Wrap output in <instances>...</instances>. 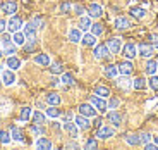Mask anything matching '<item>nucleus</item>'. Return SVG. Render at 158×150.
Returning <instances> with one entry per match:
<instances>
[{"mask_svg":"<svg viewBox=\"0 0 158 150\" xmlns=\"http://www.w3.org/2000/svg\"><path fill=\"white\" fill-rule=\"evenodd\" d=\"M0 9H2V12L7 14V16H14L17 12V2L16 0H2V2H0Z\"/></svg>","mask_w":158,"mask_h":150,"instance_id":"obj_1","label":"nucleus"},{"mask_svg":"<svg viewBox=\"0 0 158 150\" xmlns=\"http://www.w3.org/2000/svg\"><path fill=\"white\" fill-rule=\"evenodd\" d=\"M89 102L93 104V107H95L98 112H107V109H108V105H107V102H105V99L103 97H98V95H93L89 99Z\"/></svg>","mask_w":158,"mask_h":150,"instance_id":"obj_2","label":"nucleus"},{"mask_svg":"<svg viewBox=\"0 0 158 150\" xmlns=\"http://www.w3.org/2000/svg\"><path fill=\"white\" fill-rule=\"evenodd\" d=\"M95 59L102 60V59H108L110 57V50H108L107 43H102V45H96L95 47V52H93Z\"/></svg>","mask_w":158,"mask_h":150,"instance_id":"obj_3","label":"nucleus"},{"mask_svg":"<svg viewBox=\"0 0 158 150\" xmlns=\"http://www.w3.org/2000/svg\"><path fill=\"white\" fill-rule=\"evenodd\" d=\"M21 28H23V19L19 16H12L7 23V29L10 33H16V31H21Z\"/></svg>","mask_w":158,"mask_h":150,"instance_id":"obj_4","label":"nucleus"},{"mask_svg":"<svg viewBox=\"0 0 158 150\" xmlns=\"http://www.w3.org/2000/svg\"><path fill=\"white\" fill-rule=\"evenodd\" d=\"M114 135H115V130L112 126H100L98 131H96V138L107 140V138H110V136H114Z\"/></svg>","mask_w":158,"mask_h":150,"instance_id":"obj_5","label":"nucleus"},{"mask_svg":"<svg viewBox=\"0 0 158 150\" xmlns=\"http://www.w3.org/2000/svg\"><path fill=\"white\" fill-rule=\"evenodd\" d=\"M122 55L126 57V59H134L136 55H138V48H136L134 43H126L122 47Z\"/></svg>","mask_w":158,"mask_h":150,"instance_id":"obj_6","label":"nucleus"},{"mask_svg":"<svg viewBox=\"0 0 158 150\" xmlns=\"http://www.w3.org/2000/svg\"><path fill=\"white\" fill-rule=\"evenodd\" d=\"M79 114L86 116V117H95L96 116V109L93 107V104H81L79 105Z\"/></svg>","mask_w":158,"mask_h":150,"instance_id":"obj_7","label":"nucleus"},{"mask_svg":"<svg viewBox=\"0 0 158 150\" xmlns=\"http://www.w3.org/2000/svg\"><path fill=\"white\" fill-rule=\"evenodd\" d=\"M107 119H108V122H110L114 128H118L120 124H122V116L118 114L115 109H112V111L107 114Z\"/></svg>","mask_w":158,"mask_h":150,"instance_id":"obj_8","label":"nucleus"},{"mask_svg":"<svg viewBox=\"0 0 158 150\" xmlns=\"http://www.w3.org/2000/svg\"><path fill=\"white\" fill-rule=\"evenodd\" d=\"M107 47L110 50V54H118L122 50V42H120V38H110L107 42Z\"/></svg>","mask_w":158,"mask_h":150,"instance_id":"obj_9","label":"nucleus"},{"mask_svg":"<svg viewBox=\"0 0 158 150\" xmlns=\"http://www.w3.org/2000/svg\"><path fill=\"white\" fill-rule=\"evenodd\" d=\"M74 122L77 124V128H79V130H83V131H86V130H89V128H91L89 117H86V116H83V114H79L77 117L74 119Z\"/></svg>","mask_w":158,"mask_h":150,"instance_id":"obj_10","label":"nucleus"},{"mask_svg":"<svg viewBox=\"0 0 158 150\" xmlns=\"http://www.w3.org/2000/svg\"><path fill=\"white\" fill-rule=\"evenodd\" d=\"M138 50H139V55H141V57L150 59V57L153 55V52H155V47H153V45H150V43H141L138 47Z\"/></svg>","mask_w":158,"mask_h":150,"instance_id":"obj_11","label":"nucleus"},{"mask_svg":"<svg viewBox=\"0 0 158 150\" xmlns=\"http://www.w3.org/2000/svg\"><path fill=\"white\" fill-rule=\"evenodd\" d=\"M36 24H35V21H29L28 24H26V26H24V35H26V40H29V38H36Z\"/></svg>","mask_w":158,"mask_h":150,"instance_id":"obj_12","label":"nucleus"},{"mask_svg":"<svg viewBox=\"0 0 158 150\" xmlns=\"http://www.w3.org/2000/svg\"><path fill=\"white\" fill-rule=\"evenodd\" d=\"M102 14H103V9H102V5L100 4H91L89 7H88V16L93 19V17H102Z\"/></svg>","mask_w":158,"mask_h":150,"instance_id":"obj_13","label":"nucleus"},{"mask_svg":"<svg viewBox=\"0 0 158 150\" xmlns=\"http://www.w3.org/2000/svg\"><path fill=\"white\" fill-rule=\"evenodd\" d=\"M132 71H134V64L131 62V59L124 60L122 64H118V73H120V74H127V76H129Z\"/></svg>","mask_w":158,"mask_h":150,"instance_id":"obj_14","label":"nucleus"},{"mask_svg":"<svg viewBox=\"0 0 158 150\" xmlns=\"http://www.w3.org/2000/svg\"><path fill=\"white\" fill-rule=\"evenodd\" d=\"M64 130L67 131L72 138H76V136H77V133H79L77 124H76V122H72V121H64Z\"/></svg>","mask_w":158,"mask_h":150,"instance_id":"obj_15","label":"nucleus"},{"mask_svg":"<svg viewBox=\"0 0 158 150\" xmlns=\"http://www.w3.org/2000/svg\"><path fill=\"white\" fill-rule=\"evenodd\" d=\"M115 79H117V86L122 88V90H129L132 86V81L129 79L127 74H122V78H115Z\"/></svg>","mask_w":158,"mask_h":150,"instance_id":"obj_16","label":"nucleus"},{"mask_svg":"<svg viewBox=\"0 0 158 150\" xmlns=\"http://www.w3.org/2000/svg\"><path fill=\"white\" fill-rule=\"evenodd\" d=\"M103 74L107 76V78H112L115 79L118 74V66H114V64H110V66H105V69H103Z\"/></svg>","mask_w":158,"mask_h":150,"instance_id":"obj_17","label":"nucleus"},{"mask_svg":"<svg viewBox=\"0 0 158 150\" xmlns=\"http://www.w3.org/2000/svg\"><path fill=\"white\" fill-rule=\"evenodd\" d=\"M114 24H115V28L117 29H127L131 26V21L127 19V17H124V16H118Z\"/></svg>","mask_w":158,"mask_h":150,"instance_id":"obj_18","label":"nucleus"},{"mask_svg":"<svg viewBox=\"0 0 158 150\" xmlns=\"http://www.w3.org/2000/svg\"><path fill=\"white\" fill-rule=\"evenodd\" d=\"M14 81H16V74H14L12 69H10V71H4V73H2V83H4V85H7V86H9V85H12Z\"/></svg>","mask_w":158,"mask_h":150,"instance_id":"obj_19","label":"nucleus"},{"mask_svg":"<svg viewBox=\"0 0 158 150\" xmlns=\"http://www.w3.org/2000/svg\"><path fill=\"white\" fill-rule=\"evenodd\" d=\"M81 42H83V45H86V47H95L96 45V36L93 35V33H86V35H83Z\"/></svg>","mask_w":158,"mask_h":150,"instance_id":"obj_20","label":"nucleus"},{"mask_svg":"<svg viewBox=\"0 0 158 150\" xmlns=\"http://www.w3.org/2000/svg\"><path fill=\"white\" fill-rule=\"evenodd\" d=\"M10 136H12V140H16V142H24L23 130H19V128L14 126V124L10 126Z\"/></svg>","mask_w":158,"mask_h":150,"instance_id":"obj_21","label":"nucleus"},{"mask_svg":"<svg viewBox=\"0 0 158 150\" xmlns=\"http://www.w3.org/2000/svg\"><path fill=\"white\" fill-rule=\"evenodd\" d=\"M91 17L89 16H81V19H79V29H83V31H88V29H91Z\"/></svg>","mask_w":158,"mask_h":150,"instance_id":"obj_22","label":"nucleus"},{"mask_svg":"<svg viewBox=\"0 0 158 150\" xmlns=\"http://www.w3.org/2000/svg\"><path fill=\"white\" fill-rule=\"evenodd\" d=\"M129 14L132 17H136V19H143V17L146 16V11L143 7H131L129 9Z\"/></svg>","mask_w":158,"mask_h":150,"instance_id":"obj_23","label":"nucleus"},{"mask_svg":"<svg viewBox=\"0 0 158 150\" xmlns=\"http://www.w3.org/2000/svg\"><path fill=\"white\" fill-rule=\"evenodd\" d=\"M36 148H40V150H50L52 148V142L48 138H38L36 140Z\"/></svg>","mask_w":158,"mask_h":150,"instance_id":"obj_24","label":"nucleus"},{"mask_svg":"<svg viewBox=\"0 0 158 150\" xmlns=\"http://www.w3.org/2000/svg\"><path fill=\"white\" fill-rule=\"evenodd\" d=\"M144 69H146V73H148L150 76H151V74H156V71H158V62L150 57V60L146 62V67H144Z\"/></svg>","mask_w":158,"mask_h":150,"instance_id":"obj_25","label":"nucleus"},{"mask_svg":"<svg viewBox=\"0 0 158 150\" xmlns=\"http://www.w3.org/2000/svg\"><path fill=\"white\" fill-rule=\"evenodd\" d=\"M7 67H10L12 71H16V69L21 67V60L17 59L16 55H9L7 57Z\"/></svg>","mask_w":158,"mask_h":150,"instance_id":"obj_26","label":"nucleus"},{"mask_svg":"<svg viewBox=\"0 0 158 150\" xmlns=\"http://www.w3.org/2000/svg\"><path fill=\"white\" fill-rule=\"evenodd\" d=\"M12 42H14L17 47H23V45L26 43V35L21 33V31H16V33H14V36H12Z\"/></svg>","mask_w":158,"mask_h":150,"instance_id":"obj_27","label":"nucleus"},{"mask_svg":"<svg viewBox=\"0 0 158 150\" xmlns=\"http://www.w3.org/2000/svg\"><path fill=\"white\" fill-rule=\"evenodd\" d=\"M35 62L38 64V66H50V57H48L47 54H38V55L35 57Z\"/></svg>","mask_w":158,"mask_h":150,"instance_id":"obj_28","label":"nucleus"},{"mask_svg":"<svg viewBox=\"0 0 158 150\" xmlns=\"http://www.w3.org/2000/svg\"><path fill=\"white\" fill-rule=\"evenodd\" d=\"M81 38H83V35H81V29H71V31H69V42H72V43H77V42H81Z\"/></svg>","mask_w":158,"mask_h":150,"instance_id":"obj_29","label":"nucleus"},{"mask_svg":"<svg viewBox=\"0 0 158 150\" xmlns=\"http://www.w3.org/2000/svg\"><path fill=\"white\" fill-rule=\"evenodd\" d=\"M17 52V45L14 43V42H9V43L4 45V54L5 55H14Z\"/></svg>","mask_w":158,"mask_h":150,"instance_id":"obj_30","label":"nucleus"},{"mask_svg":"<svg viewBox=\"0 0 158 150\" xmlns=\"http://www.w3.org/2000/svg\"><path fill=\"white\" fill-rule=\"evenodd\" d=\"M132 86H134L136 90H144V88L148 86V81L144 78H136L134 81H132Z\"/></svg>","mask_w":158,"mask_h":150,"instance_id":"obj_31","label":"nucleus"},{"mask_svg":"<svg viewBox=\"0 0 158 150\" xmlns=\"http://www.w3.org/2000/svg\"><path fill=\"white\" fill-rule=\"evenodd\" d=\"M126 142L129 143V145L136 147V145H139V143H141V138H139V135L131 133V135H127V136H126Z\"/></svg>","mask_w":158,"mask_h":150,"instance_id":"obj_32","label":"nucleus"},{"mask_svg":"<svg viewBox=\"0 0 158 150\" xmlns=\"http://www.w3.org/2000/svg\"><path fill=\"white\" fill-rule=\"evenodd\" d=\"M47 104H48V105H59V104H60V95L48 93L47 95Z\"/></svg>","mask_w":158,"mask_h":150,"instance_id":"obj_33","label":"nucleus"},{"mask_svg":"<svg viewBox=\"0 0 158 150\" xmlns=\"http://www.w3.org/2000/svg\"><path fill=\"white\" fill-rule=\"evenodd\" d=\"M45 114L43 112H40V111H36V112H33V122L35 124H45Z\"/></svg>","mask_w":158,"mask_h":150,"instance_id":"obj_34","label":"nucleus"},{"mask_svg":"<svg viewBox=\"0 0 158 150\" xmlns=\"http://www.w3.org/2000/svg\"><path fill=\"white\" fill-rule=\"evenodd\" d=\"M95 95H98V97H103V99H107V97H110V90H108L107 86H96Z\"/></svg>","mask_w":158,"mask_h":150,"instance_id":"obj_35","label":"nucleus"},{"mask_svg":"<svg viewBox=\"0 0 158 150\" xmlns=\"http://www.w3.org/2000/svg\"><path fill=\"white\" fill-rule=\"evenodd\" d=\"M31 117V107H23L19 112V119L21 121H28Z\"/></svg>","mask_w":158,"mask_h":150,"instance_id":"obj_36","label":"nucleus"},{"mask_svg":"<svg viewBox=\"0 0 158 150\" xmlns=\"http://www.w3.org/2000/svg\"><path fill=\"white\" fill-rule=\"evenodd\" d=\"M10 140H12V136H10V133H9V131L0 130V143L7 145V143H10Z\"/></svg>","mask_w":158,"mask_h":150,"instance_id":"obj_37","label":"nucleus"},{"mask_svg":"<svg viewBox=\"0 0 158 150\" xmlns=\"http://www.w3.org/2000/svg\"><path fill=\"white\" fill-rule=\"evenodd\" d=\"M60 81H62L64 85H69V86H71V85H74V76L69 74V73H64L62 78H60Z\"/></svg>","mask_w":158,"mask_h":150,"instance_id":"obj_38","label":"nucleus"},{"mask_svg":"<svg viewBox=\"0 0 158 150\" xmlns=\"http://www.w3.org/2000/svg\"><path fill=\"white\" fill-rule=\"evenodd\" d=\"M84 148H86V150H96V148H98V142H96V138L86 140V143H84Z\"/></svg>","mask_w":158,"mask_h":150,"instance_id":"obj_39","label":"nucleus"},{"mask_svg":"<svg viewBox=\"0 0 158 150\" xmlns=\"http://www.w3.org/2000/svg\"><path fill=\"white\" fill-rule=\"evenodd\" d=\"M148 85H150L151 90L158 91V76H156V74H151L150 79H148Z\"/></svg>","mask_w":158,"mask_h":150,"instance_id":"obj_40","label":"nucleus"},{"mask_svg":"<svg viewBox=\"0 0 158 150\" xmlns=\"http://www.w3.org/2000/svg\"><path fill=\"white\" fill-rule=\"evenodd\" d=\"M47 116H48V117L55 119V117H59V116H60V111L57 109V105H50V109H47Z\"/></svg>","mask_w":158,"mask_h":150,"instance_id":"obj_41","label":"nucleus"},{"mask_svg":"<svg viewBox=\"0 0 158 150\" xmlns=\"http://www.w3.org/2000/svg\"><path fill=\"white\" fill-rule=\"evenodd\" d=\"M31 131H33L35 135H38V136H41V135H45V128H43V124H35V122H33Z\"/></svg>","mask_w":158,"mask_h":150,"instance_id":"obj_42","label":"nucleus"},{"mask_svg":"<svg viewBox=\"0 0 158 150\" xmlns=\"http://www.w3.org/2000/svg\"><path fill=\"white\" fill-rule=\"evenodd\" d=\"M23 47H24V50H26V52H33V50H35V47H36V38H29L28 43H24Z\"/></svg>","mask_w":158,"mask_h":150,"instance_id":"obj_43","label":"nucleus"},{"mask_svg":"<svg viewBox=\"0 0 158 150\" xmlns=\"http://www.w3.org/2000/svg\"><path fill=\"white\" fill-rule=\"evenodd\" d=\"M91 33H93L95 36H100L103 33V26H102V24H98V23L91 24Z\"/></svg>","mask_w":158,"mask_h":150,"instance_id":"obj_44","label":"nucleus"},{"mask_svg":"<svg viewBox=\"0 0 158 150\" xmlns=\"http://www.w3.org/2000/svg\"><path fill=\"white\" fill-rule=\"evenodd\" d=\"M50 73L52 74H62L64 67L60 66V64H50Z\"/></svg>","mask_w":158,"mask_h":150,"instance_id":"obj_45","label":"nucleus"},{"mask_svg":"<svg viewBox=\"0 0 158 150\" xmlns=\"http://www.w3.org/2000/svg\"><path fill=\"white\" fill-rule=\"evenodd\" d=\"M107 105H108V109H117V107L120 105V100H118L117 97H112V99L107 102Z\"/></svg>","mask_w":158,"mask_h":150,"instance_id":"obj_46","label":"nucleus"},{"mask_svg":"<svg viewBox=\"0 0 158 150\" xmlns=\"http://www.w3.org/2000/svg\"><path fill=\"white\" fill-rule=\"evenodd\" d=\"M71 9H72V5L69 4V2H62V4H60V12H62V14H69Z\"/></svg>","mask_w":158,"mask_h":150,"instance_id":"obj_47","label":"nucleus"},{"mask_svg":"<svg viewBox=\"0 0 158 150\" xmlns=\"http://www.w3.org/2000/svg\"><path fill=\"white\" fill-rule=\"evenodd\" d=\"M72 11H74V14H77V16H83L84 14V7L83 5H79V4H76L74 7H72Z\"/></svg>","mask_w":158,"mask_h":150,"instance_id":"obj_48","label":"nucleus"},{"mask_svg":"<svg viewBox=\"0 0 158 150\" xmlns=\"http://www.w3.org/2000/svg\"><path fill=\"white\" fill-rule=\"evenodd\" d=\"M33 21H35V24H36V28H38V29H43L45 28V21L41 19V17H35Z\"/></svg>","mask_w":158,"mask_h":150,"instance_id":"obj_49","label":"nucleus"},{"mask_svg":"<svg viewBox=\"0 0 158 150\" xmlns=\"http://www.w3.org/2000/svg\"><path fill=\"white\" fill-rule=\"evenodd\" d=\"M139 138H141V143H148L151 140V135L150 133H141L139 135Z\"/></svg>","mask_w":158,"mask_h":150,"instance_id":"obj_50","label":"nucleus"},{"mask_svg":"<svg viewBox=\"0 0 158 150\" xmlns=\"http://www.w3.org/2000/svg\"><path fill=\"white\" fill-rule=\"evenodd\" d=\"M144 148H146V150H156L158 145H156V143H150V142H148V143H144Z\"/></svg>","mask_w":158,"mask_h":150,"instance_id":"obj_51","label":"nucleus"},{"mask_svg":"<svg viewBox=\"0 0 158 150\" xmlns=\"http://www.w3.org/2000/svg\"><path fill=\"white\" fill-rule=\"evenodd\" d=\"M150 38H151V42H153V47H156V48H158V33H153V35H151Z\"/></svg>","mask_w":158,"mask_h":150,"instance_id":"obj_52","label":"nucleus"},{"mask_svg":"<svg viewBox=\"0 0 158 150\" xmlns=\"http://www.w3.org/2000/svg\"><path fill=\"white\" fill-rule=\"evenodd\" d=\"M5 28H7V23H5V19H0V35L5 31Z\"/></svg>","mask_w":158,"mask_h":150,"instance_id":"obj_53","label":"nucleus"},{"mask_svg":"<svg viewBox=\"0 0 158 150\" xmlns=\"http://www.w3.org/2000/svg\"><path fill=\"white\" fill-rule=\"evenodd\" d=\"M9 42H12V38L9 35H2V45H5V43H9Z\"/></svg>","mask_w":158,"mask_h":150,"instance_id":"obj_54","label":"nucleus"},{"mask_svg":"<svg viewBox=\"0 0 158 150\" xmlns=\"http://www.w3.org/2000/svg\"><path fill=\"white\" fill-rule=\"evenodd\" d=\"M93 126H95V128H100V126H102V117H96L95 121H93Z\"/></svg>","mask_w":158,"mask_h":150,"instance_id":"obj_55","label":"nucleus"},{"mask_svg":"<svg viewBox=\"0 0 158 150\" xmlns=\"http://www.w3.org/2000/svg\"><path fill=\"white\" fill-rule=\"evenodd\" d=\"M65 148H79V145H77V143H74V142H71V143L65 145Z\"/></svg>","mask_w":158,"mask_h":150,"instance_id":"obj_56","label":"nucleus"},{"mask_svg":"<svg viewBox=\"0 0 158 150\" xmlns=\"http://www.w3.org/2000/svg\"><path fill=\"white\" fill-rule=\"evenodd\" d=\"M72 119V112H65V116H64V121H71Z\"/></svg>","mask_w":158,"mask_h":150,"instance_id":"obj_57","label":"nucleus"},{"mask_svg":"<svg viewBox=\"0 0 158 150\" xmlns=\"http://www.w3.org/2000/svg\"><path fill=\"white\" fill-rule=\"evenodd\" d=\"M52 126H53V130H55V131H59V130H60V126H59V122H53V124H52Z\"/></svg>","mask_w":158,"mask_h":150,"instance_id":"obj_58","label":"nucleus"},{"mask_svg":"<svg viewBox=\"0 0 158 150\" xmlns=\"http://www.w3.org/2000/svg\"><path fill=\"white\" fill-rule=\"evenodd\" d=\"M155 143H156V145H158V136H155Z\"/></svg>","mask_w":158,"mask_h":150,"instance_id":"obj_59","label":"nucleus"},{"mask_svg":"<svg viewBox=\"0 0 158 150\" xmlns=\"http://www.w3.org/2000/svg\"><path fill=\"white\" fill-rule=\"evenodd\" d=\"M2 55H4V50H0V57H2Z\"/></svg>","mask_w":158,"mask_h":150,"instance_id":"obj_60","label":"nucleus"},{"mask_svg":"<svg viewBox=\"0 0 158 150\" xmlns=\"http://www.w3.org/2000/svg\"><path fill=\"white\" fill-rule=\"evenodd\" d=\"M0 47H2V38H0Z\"/></svg>","mask_w":158,"mask_h":150,"instance_id":"obj_61","label":"nucleus"},{"mask_svg":"<svg viewBox=\"0 0 158 150\" xmlns=\"http://www.w3.org/2000/svg\"><path fill=\"white\" fill-rule=\"evenodd\" d=\"M0 86H2V81H0Z\"/></svg>","mask_w":158,"mask_h":150,"instance_id":"obj_62","label":"nucleus"},{"mask_svg":"<svg viewBox=\"0 0 158 150\" xmlns=\"http://www.w3.org/2000/svg\"><path fill=\"white\" fill-rule=\"evenodd\" d=\"M0 71H2V67H0Z\"/></svg>","mask_w":158,"mask_h":150,"instance_id":"obj_63","label":"nucleus"}]
</instances>
